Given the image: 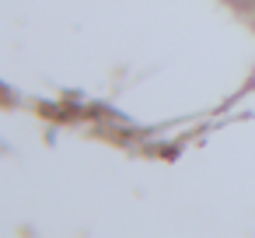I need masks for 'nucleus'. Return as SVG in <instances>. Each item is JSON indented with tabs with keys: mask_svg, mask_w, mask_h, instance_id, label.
Instances as JSON below:
<instances>
[]
</instances>
